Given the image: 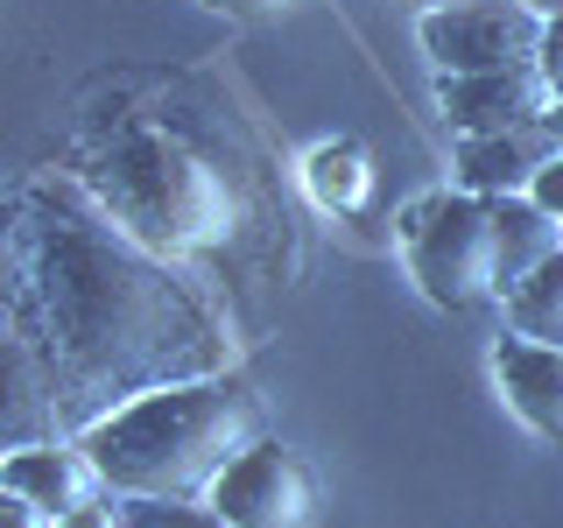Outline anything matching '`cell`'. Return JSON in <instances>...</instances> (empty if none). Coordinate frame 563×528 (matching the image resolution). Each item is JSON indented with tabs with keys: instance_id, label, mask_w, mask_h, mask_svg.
<instances>
[{
	"instance_id": "obj_1",
	"label": "cell",
	"mask_w": 563,
	"mask_h": 528,
	"mask_svg": "<svg viewBox=\"0 0 563 528\" xmlns=\"http://www.w3.org/2000/svg\"><path fill=\"white\" fill-rule=\"evenodd\" d=\"M233 374V339L176 282L148 240L64 190H14L8 205V430H92L113 409L176 381Z\"/></svg>"
},
{
	"instance_id": "obj_2",
	"label": "cell",
	"mask_w": 563,
	"mask_h": 528,
	"mask_svg": "<svg viewBox=\"0 0 563 528\" xmlns=\"http://www.w3.org/2000/svg\"><path fill=\"white\" fill-rule=\"evenodd\" d=\"M268 437V402L246 374H205L113 409L78 437L120 501H205L219 472Z\"/></svg>"
},
{
	"instance_id": "obj_3",
	"label": "cell",
	"mask_w": 563,
	"mask_h": 528,
	"mask_svg": "<svg viewBox=\"0 0 563 528\" xmlns=\"http://www.w3.org/2000/svg\"><path fill=\"white\" fill-rule=\"evenodd\" d=\"M85 184L134 240L163 254L219 246L240 233V190L225 184V169L155 120H120L85 141Z\"/></svg>"
},
{
	"instance_id": "obj_4",
	"label": "cell",
	"mask_w": 563,
	"mask_h": 528,
	"mask_svg": "<svg viewBox=\"0 0 563 528\" xmlns=\"http://www.w3.org/2000/svg\"><path fill=\"white\" fill-rule=\"evenodd\" d=\"M409 261L430 304L444 310H479L500 289V240H493V205L472 190H444V198L409 211Z\"/></svg>"
},
{
	"instance_id": "obj_5",
	"label": "cell",
	"mask_w": 563,
	"mask_h": 528,
	"mask_svg": "<svg viewBox=\"0 0 563 528\" xmlns=\"http://www.w3.org/2000/svg\"><path fill=\"white\" fill-rule=\"evenodd\" d=\"M542 22L528 0H479V8H437L422 14V50L437 57V70H500L542 57Z\"/></svg>"
},
{
	"instance_id": "obj_6",
	"label": "cell",
	"mask_w": 563,
	"mask_h": 528,
	"mask_svg": "<svg viewBox=\"0 0 563 528\" xmlns=\"http://www.w3.org/2000/svg\"><path fill=\"white\" fill-rule=\"evenodd\" d=\"M205 507H219L233 528H317V486L303 458L282 451L275 437H261L246 458L219 472V486L205 493Z\"/></svg>"
},
{
	"instance_id": "obj_7",
	"label": "cell",
	"mask_w": 563,
	"mask_h": 528,
	"mask_svg": "<svg viewBox=\"0 0 563 528\" xmlns=\"http://www.w3.org/2000/svg\"><path fill=\"white\" fill-rule=\"evenodd\" d=\"M437 106H444V120L457 134H507V128H528V120H550L556 85L542 70V57L500 64V70H444Z\"/></svg>"
},
{
	"instance_id": "obj_8",
	"label": "cell",
	"mask_w": 563,
	"mask_h": 528,
	"mask_svg": "<svg viewBox=\"0 0 563 528\" xmlns=\"http://www.w3.org/2000/svg\"><path fill=\"white\" fill-rule=\"evenodd\" d=\"M563 155V141L550 120H528V128L507 134H465L457 141V184L472 198H515V190H536V176Z\"/></svg>"
},
{
	"instance_id": "obj_9",
	"label": "cell",
	"mask_w": 563,
	"mask_h": 528,
	"mask_svg": "<svg viewBox=\"0 0 563 528\" xmlns=\"http://www.w3.org/2000/svg\"><path fill=\"white\" fill-rule=\"evenodd\" d=\"M0 486L22 493V501H35V507H49L57 521L113 493L106 472H99V458L85 444H14V458L0 465Z\"/></svg>"
},
{
	"instance_id": "obj_10",
	"label": "cell",
	"mask_w": 563,
	"mask_h": 528,
	"mask_svg": "<svg viewBox=\"0 0 563 528\" xmlns=\"http://www.w3.org/2000/svg\"><path fill=\"white\" fill-rule=\"evenodd\" d=\"M493 374H500L507 402H515V416L528 422V430L563 444V345H542V339L507 331V339L493 345Z\"/></svg>"
},
{
	"instance_id": "obj_11",
	"label": "cell",
	"mask_w": 563,
	"mask_h": 528,
	"mask_svg": "<svg viewBox=\"0 0 563 528\" xmlns=\"http://www.w3.org/2000/svg\"><path fill=\"white\" fill-rule=\"evenodd\" d=\"M486 205H493V240H500V289H515V282H528L550 254H563V219L550 205H536L528 190L486 198Z\"/></svg>"
},
{
	"instance_id": "obj_12",
	"label": "cell",
	"mask_w": 563,
	"mask_h": 528,
	"mask_svg": "<svg viewBox=\"0 0 563 528\" xmlns=\"http://www.w3.org/2000/svg\"><path fill=\"white\" fill-rule=\"evenodd\" d=\"M507 331L542 345H563V254H550L528 282L507 289Z\"/></svg>"
},
{
	"instance_id": "obj_13",
	"label": "cell",
	"mask_w": 563,
	"mask_h": 528,
	"mask_svg": "<svg viewBox=\"0 0 563 528\" xmlns=\"http://www.w3.org/2000/svg\"><path fill=\"white\" fill-rule=\"evenodd\" d=\"M128 528H233L219 507H190V501H141V515Z\"/></svg>"
},
{
	"instance_id": "obj_14",
	"label": "cell",
	"mask_w": 563,
	"mask_h": 528,
	"mask_svg": "<svg viewBox=\"0 0 563 528\" xmlns=\"http://www.w3.org/2000/svg\"><path fill=\"white\" fill-rule=\"evenodd\" d=\"M0 528H57V515L35 507V501H22V493H8V501H0Z\"/></svg>"
},
{
	"instance_id": "obj_15",
	"label": "cell",
	"mask_w": 563,
	"mask_h": 528,
	"mask_svg": "<svg viewBox=\"0 0 563 528\" xmlns=\"http://www.w3.org/2000/svg\"><path fill=\"white\" fill-rule=\"evenodd\" d=\"M528 198H536V205H550L556 219H563V155H556V163L536 176V190H528Z\"/></svg>"
},
{
	"instance_id": "obj_16",
	"label": "cell",
	"mask_w": 563,
	"mask_h": 528,
	"mask_svg": "<svg viewBox=\"0 0 563 528\" xmlns=\"http://www.w3.org/2000/svg\"><path fill=\"white\" fill-rule=\"evenodd\" d=\"M57 528H128V521H120V507H106V501H92V507H78V515H64Z\"/></svg>"
},
{
	"instance_id": "obj_17",
	"label": "cell",
	"mask_w": 563,
	"mask_h": 528,
	"mask_svg": "<svg viewBox=\"0 0 563 528\" xmlns=\"http://www.w3.org/2000/svg\"><path fill=\"white\" fill-rule=\"evenodd\" d=\"M542 70H550V85H556V99H563V14L550 22V35H542Z\"/></svg>"
},
{
	"instance_id": "obj_18",
	"label": "cell",
	"mask_w": 563,
	"mask_h": 528,
	"mask_svg": "<svg viewBox=\"0 0 563 528\" xmlns=\"http://www.w3.org/2000/svg\"><path fill=\"white\" fill-rule=\"evenodd\" d=\"M205 8H219V14H275V8H289V0H205Z\"/></svg>"
},
{
	"instance_id": "obj_19",
	"label": "cell",
	"mask_w": 563,
	"mask_h": 528,
	"mask_svg": "<svg viewBox=\"0 0 563 528\" xmlns=\"http://www.w3.org/2000/svg\"><path fill=\"white\" fill-rule=\"evenodd\" d=\"M422 14H437V8H479V0H416Z\"/></svg>"
},
{
	"instance_id": "obj_20",
	"label": "cell",
	"mask_w": 563,
	"mask_h": 528,
	"mask_svg": "<svg viewBox=\"0 0 563 528\" xmlns=\"http://www.w3.org/2000/svg\"><path fill=\"white\" fill-rule=\"evenodd\" d=\"M528 8H536L542 22H556V14H563V0H528Z\"/></svg>"
},
{
	"instance_id": "obj_21",
	"label": "cell",
	"mask_w": 563,
	"mask_h": 528,
	"mask_svg": "<svg viewBox=\"0 0 563 528\" xmlns=\"http://www.w3.org/2000/svg\"><path fill=\"white\" fill-rule=\"evenodd\" d=\"M550 128H556V141H563V99H556V113H550Z\"/></svg>"
}]
</instances>
